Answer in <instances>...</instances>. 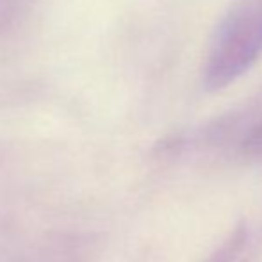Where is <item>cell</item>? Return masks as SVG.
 I'll use <instances>...</instances> for the list:
<instances>
[{
  "label": "cell",
  "mask_w": 262,
  "mask_h": 262,
  "mask_svg": "<svg viewBox=\"0 0 262 262\" xmlns=\"http://www.w3.org/2000/svg\"><path fill=\"white\" fill-rule=\"evenodd\" d=\"M262 52V0H239L223 20L205 66V84L221 90L234 82Z\"/></svg>",
  "instance_id": "1"
},
{
  "label": "cell",
  "mask_w": 262,
  "mask_h": 262,
  "mask_svg": "<svg viewBox=\"0 0 262 262\" xmlns=\"http://www.w3.org/2000/svg\"><path fill=\"white\" fill-rule=\"evenodd\" d=\"M245 243H246V234L241 232V234H235L230 241L227 243L223 250L217 252V255L214 257V260L210 262H237L239 253L245 250Z\"/></svg>",
  "instance_id": "2"
}]
</instances>
